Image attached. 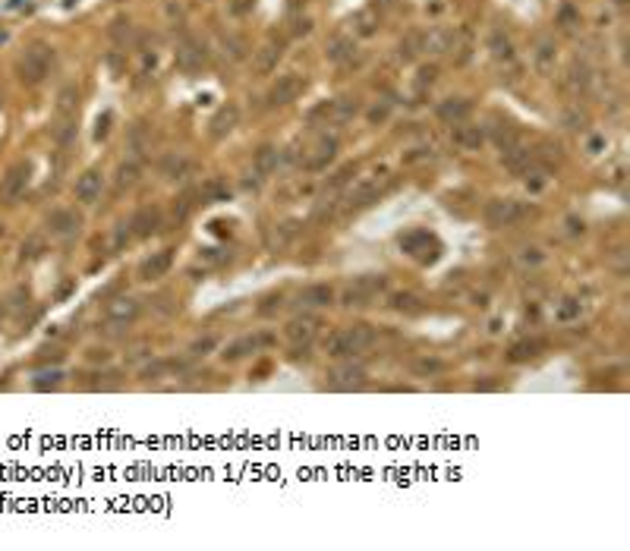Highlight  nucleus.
I'll use <instances>...</instances> for the list:
<instances>
[{"instance_id":"nucleus-48","label":"nucleus","mask_w":630,"mask_h":551,"mask_svg":"<svg viewBox=\"0 0 630 551\" xmlns=\"http://www.w3.org/2000/svg\"><path fill=\"white\" fill-rule=\"evenodd\" d=\"M0 104H3V98H0Z\"/></svg>"},{"instance_id":"nucleus-27","label":"nucleus","mask_w":630,"mask_h":551,"mask_svg":"<svg viewBox=\"0 0 630 551\" xmlns=\"http://www.w3.org/2000/svg\"><path fill=\"white\" fill-rule=\"evenodd\" d=\"M139 173H142V167H139V161H126V164L117 167V186L120 189H130V186L139 183Z\"/></svg>"},{"instance_id":"nucleus-23","label":"nucleus","mask_w":630,"mask_h":551,"mask_svg":"<svg viewBox=\"0 0 630 551\" xmlns=\"http://www.w3.org/2000/svg\"><path fill=\"white\" fill-rule=\"evenodd\" d=\"M542 350H545L542 341H517L511 350H507V359L511 362H530V359H536Z\"/></svg>"},{"instance_id":"nucleus-14","label":"nucleus","mask_w":630,"mask_h":551,"mask_svg":"<svg viewBox=\"0 0 630 551\" xmlns=\"http://www.w3.org/2000/svg\"><path fill=\"white\" fill-rule=\"evenodd\" d=\"M236 120H240V107H236V104H224L221 111H217L215 117H211L208 132H211V136H215V139L227 136V132L236 126Z\"/></svg>"},{"instance_id":"nucleus-32","label":"nucleus","mask_w":630,"mask_h":551,"mask_svg":"<svg viewBox=\"0 0 630 551\" xmlns=\"http://www.w3.org/2000/svg\"><path fill=\"white\" fill-rule=\"evenodd\" d=\"M391 306L397 309V312H407V315H410V312H420V309H422V306H420V296H413V293H397V296H394Z\"/></svg>"},{"instance_id":"nucleus-43","label":"nucleus","mask_w":630,"mask_h":551,"mask_svg":"<svg viewBox=\"0 0 630 551\" xmlns=\"http://www.w3.org/2000/svg\"><path fill=\"white\" fill-rule=\"evenodd\" d=\"M107 123H111V114H105V117L98 120V130H95V139H105V136H107Z\"/></svg>"},{"instance_id":"nucleus-8","label":"nucleus","mask_w":630,"mask_h":551,"mask_svg":"<svg viewBox=\"0 0 630 551\" xmlns=\"http://www.w3.org/2000/svg\"><path fill=\"white\" fill-rule=\"evenodd\" d=\"M302 86H306V82H302V79L296 76V72H287V76H281V79L275 82V86H271L268 104H271V107L290 104V101H296V95L302 92Z\"/></svg>"},{"instance_id":"nucleus-36","label":"nucleus","mask_w":630,"mask_h":551,"mask_svg":"<svg viewBox=\"0 0 630 551\" xmlns=\"http://www.w3.org/2000/svg\"><path fill=\"white\" fill-rule=\"evenodd\" d=\"M224 47L230 51V57L233 60H240L243 57V41H236V38H224Z\"/></svg>"},{"instance_id":"nucleus-19","label":"nucleus","mask_w":630,"mask_h":551,"mask_svg":"<svg viewBox=\"0 0 630 551\" xmlns=\"http://www.w3.org/2000/svg\"><path fill=\"white\" fill-rule=\"evenodd\" d=\"M470 101H463V98H447V101H441L438 104V117L445 120V123H463L466 117H470Z\"/></svg>"},{"instance_id":"nucleus-21","label":"nucleus","mask_w":630,"mask_h":551,"mask_svg":"<svg viewBox=\"0 0 630 551\" xmlns=\"http://www.w3.org/2000/svg\"><path fill=\"white\" fill-rule=\"evenodd\" d=\"M76 104H79L76 86L60 88V95H57V117H60V123H72V117H76Z\"/></svg>"},{"instance_id":"nucleus-10","label":"nucleus","mask_w":630,"mask_h":551,"mask_svg":"<svg viewBox=\"0 0 630 551\" xmlns=\"http://www.w3.org/2000/svg\"><path fill=\"white\" fill-rule=\"evenodd\" d=\"M171 265H174V252L161 249L139 265V277H142V281H158V277H164L167 271H171Z\"/></svg>"},{"instance_id":"nucleus-39","label":"nucleus","mask_w":630,"mask_h":551,"mask_svg":"<svg viewBox=\"0 0 630 551\" xmlns=\"http://www.w3.org/2000/svg\"><path fill=\"white\" fill-rule=\"evenodd\" d=\"M356 26H360V35H372L375 32V20H372V16H360V20H356Z\"/></svg>"},{"instance_id":"nucleus-33","label":"nucleus","mask_w":630,"mask_h":551,"mask_svg":"<svg viewBox=\"0 0 630 551\" xmlns=\"http://www.w3.org/2000/svg\"><path fill=\"white\" fill-rule=\"evenodd\" d=\"M350 51H353V41H350V38H335L325 54H328V60H344V57H350Z\"/></svg>"},{"instance_id":"nucleus-6","label":"nucleus","mask_w":630,"mask_h":551,"mask_svg":"<svg viewBox=\"0 0 630 551\" xmlns=\"http://www.w3.org/2000/svg\"><path fill=\"white\" fill-rule=\"evenodd\" d=\"M385 290V277H360V281H353L347 290H344V306H366V302H372L375 296Z\"/></svg>"},{"instance_id":"nucleus-3","label":"nucleus","mask_w":630,"mask_h":551,"mask_svg":"<svg viewBox=\"0 0 630 551\" xmlns=\"http://www.w3.org/2000/svg\"><path fill=\"white\" fill-rule=\"evenodd\" d=\"M401 249L407 256H413L416 262H435L441 252L438 236L429 233V230H410V233H401Z\"/></svg>"},{"instance_id":"nucleus-17","label":"nucleus","mask_w":630,"mask_h":551,"mask_svg":"<svg viewBox=\"0 0 630 551\" xmlns=\"http://www.w3.org/2000/svg\"><path fill=\"white\" fill-rule=\"evenodd\" d=\"M130 227L136 236H151L158 227H161V211L158 208H139L136 217L130 221Z\"/></svg>"},{"instance_id":"nucleus-41","label":"nucleus","mask_w":630,"mask_h":551,"mask_svg":"<svg viewBox=\"0 0 630 551\" xmlns=\"http://www.w3.org/2000/svg\"><path fill=\"white\" fill-rule=\"evenodd\" d=\"M441 362L438 359H420L416 362V372H438Z\"/></svg>"},{"instance_id":"nucleus-45","label":"nucleus","mask_w":630,"mask_h":551,"mask_svg":"<svg viewBox=\"0 0 630 551\" xmlns=\"http://www.w3.org/2000/svg\"><path fill=\"white\" fill-rule=\"evenodd\" d=\"M309 29H312V22H309V20H296L293 22V35H306Z\"/></svg>"},{"instance_id":"nucleus-25","label":"nucleus","mask_w":630,"mask_h":551,"mask_svg":"<svg viewBox=\"0 0 630 551\" xmlns=\"http://www.w3.org/2000/svg\"><path fill=\"white\" fill-rule=\"evenodd\" d=\"M555 57H558V54H555V41H548V38H542L536 45V70L542 72H551L555 70Z\"/></svg>"},{"instance_id":"nucleus-1","label":"nucleus","mask_w":630,"mask_h":551,"mask_svg":"<svg viewBox=\"0 0 630 551\" xmlns=\"http://www.w3.org/2000/svg\"><path fill=\"white\" fill-rule=\"evenodd\" d=\"M372 343H375V328H372V325H366V322H356V325L341 328L337 334H331V341L325 343V350H328V356L344 359V356L366 353Z\"/></svg>"},{"instance_id":"nucleus-47","label":"nucleus","mask_w":630,"mask_h":551,"mask_svg":"<svg viewBox=\"0 0 630 551\" xmlns=\"http://www.w3.org/2000/svg\"><path fill=\"white\" fill-rule=\"evenodd\" d=\"M617 3H624V0H617Z\"/></svg>"},{"instance_id":"nucleus-44","label":"nucleus","mask_w":630,"mask_h":551,"mask_svg":"<svg viewBox=\"0 0 630 551\" xmlns=\"http://www.w3.org/2000/svg\"><path fill=\"white\" fill-rule=\"evenodd\" d=\"M249 7H252V0H233V3H230V10H233L236 16H240V13H246V10H249Z\"/></svg>"},{"instance_id":"nucleus-42","label":"nucleus","mask_w":630,"mask_h":551,"mask_svg":"<svg viewBox=\"0 0 630 551\" xmlns=\"http://www.w3.org/2000/svg\"><path fill=\"white\" fill-rule=\"evenodd\" d=\"M387 117V107L381 104V107H372V111H369V120H372V123H381V120Z\"/></svg>"},{"instance_id":"nucleus-18","label":"nucleus","mask_w":630,"mask_h":551,"mask_svg":"<svg viewBox=\"0 0 630 551\" xmlns=\"http://www.w3.org/2000/svg\"><path fill=\"white\" fill-rule=\"evenodd\" d=\"M281 54H284L281 41H268V45H262L256 51V72L268 76L271 70H277V60H281Z\"/></svg>"},{"instance_id":"nucleus-28","label":"nucleus","mask_w":630,"mask_h":551,"mask_svg":"<svg viewBox=\"0 0 630 551\" xmlns=\"http://www.w3.org/2000/svg\"><path fill=\"white\" fill-rule=\"evenodd\" d=\"M259 347V341L256 337H243V341H236V343H230L227 350H224V359H240L243 353H249V350H256Z\"/></svg>"},{"instance_id":"nucleus-34","label":"nucleus","mask_w":630,"mask_h":551,"mask_svg":"<svg viewBox=\"0 0 630 551\" xmlns=\"http://www.w3.org/2000/svg\"><path fill=\"white\" fill-rule=\"evenodd\" d=\"M420 41H422V35H410L407 41H401V57L404 60H410L416 54V47H420Z\"/></svg>"},{"instance_id":"nucleus-29","label":"nucleus","mask_w":630,"mask_h":551,"mask_svg":"<svg viewBox=\"0 0 630 551\" xmlns=\"http://www.w3.org/2000/svg\"><path fill=\"white\" fill-rule=\"evenodd\" d=\"M356 111H360V104H356L353 98H341V101H335V104H331V114H335V120H337V123L350 120Z\"/></svg>"},{"instance_id":"nucleus-15","label":"nucleus","mask_w":630,"mask_h":551,"mask_svg":"<svg viewBox=\"0 0 630 551\" xmlns=\"http://www.w3.org/2000/svg\"><path fill=\"white\" fill-rule=\"evenodd\" d=\"M378 196H381V180L369 177V180H362V183L353 186V192H350V205H353V208H366V205L375 202Z\"/></svg>"},{"instance_id":"nucleus-24","label":"nucleus","mask_w":630,"mask_h":551,"mask_svg":"<svg viewBox=\"0 0 630 551\" xmlns=\"http://www.w3.org/2000/svg\"><path fill=\"white\" fill-rule=\"evenodd\" d=\"M190 157H183V155H167L164 161H161V177L164 180H180V177H186L190 173Z\"/></svg>"},{"instance_id":"nucleus-7","label":"nucleus","mask_w":630,"mask_h":551,"mask_svg":"<svg viewBox=\"0 0 630 551\" xmlns=\"http://www.w3.org/2000/svg\"><path fill=\"white\" fill-rule=\"evenodd\" d=\"M318 328H322V322H318V315H296V318H290L287 328H284V334H287L290 343H296V347H306V343L315 341V334H318Z\"/></svg>"},{"instance_id":"nucleus-38","label":"nucleus","mask_w":630,"mask_h":551,"mask_svg":"<svg viewBox=\"0 0 630 551\" xmlns=\"http://www.w3.org/2000/svg\"><path fill=\"white\" fill-rule=\"evenodd\" d=\"M432 82H435V66H422L420 70V88L432 86Z\"/></svg>"},{"instance_id":"nucleus-2","label":"nucleus","mask_w":630,"mask_h":551,"mask_svg":"<svg viewBox=\"0 0 630 551\" xmlns=\"http://www.w3.org/2000/svg\"><path fill=\"white\" fill-rule=\"evenodd\" d=\"M51 63H54V47H47L38 41V45H32L20 60H16V76H20V82H26V86H38L41 79L47 76Z\"/></svg>"},{"instance_id":"nucleus-5","label":"nucleus","mask_w":630,"mask_h":551,"mask_svg":"<svg viewBox=\"0 0 630 551\" xmlns=\"http://www.w3.org/2000/svg\"><path fill=\"white\" fill-rule=\"evenodd\" d=\"M486 224L489 227H511L514 221H520L523 217V205L514 202V199H492V202L486 205Z\"/></svg>"},{"instance_id":"nucleus-26","label":"nucleus","mask_w":630,"mask_h":551,"mask_svg":"<svg viewBox=\"0 0 630 551\" xmlns=\"http://www.w3.org/2000/svg\"><path fill=\"white\" fill-rule=\"evenodd\" d=\"M275 167H277V148L275 145H262L259 155H256V171L262 173V177H268Z\"/></svg>"},{"instance_id":"nucleus-22","label":"nucleus","mask_w":630,"mask_h":551,"mask_svg":"<svg viewBox=\"0 0 630 551\" xmlns=\"http://www.w3.org/2000/svg\"><path fill=\"white\" fill-rule=\"evenodd\" d=\"M177 60L183 70H196V66H202L205 60H208V54H205V45H199V41H186L183 47L177 51Z\"/></svg>"},{"instance_id":"nucleus-46","label":"nucleus","mask_w":630,"mask_h":551,"mask_svg":"<svg viewBox=\"0 0 630 551\" xmlns=\"http://www.w3.org/2000/svg\"><path fill=\"white\" fill-rule=\"evenodd\" d=\"M89 359H92V362H107V359H111V353H107V350H92Z\"/></svg>"},{"instance_id":"nucleus-40","label":"nucleus","mask_w":630,"mask_h":551,"mask_svg":"<svg viewBox=\"0 0 630 551\" xmlns=\"http://www.w3.org/2000/svg\"><path fill=\"white\" fill-rule=\"evenodd\" d=\"M211 347H215V337H205V341H196V343H192V353L202 356V353H208Z\"/></svg>"},{"instance_id":"nucleus-11","label":"nucleus","mask_w":630,"mask_h":551,"mask_svg":"<svg viewBox=\"0 0 630 551\" xmlns=\"http://www.w3.org/2000/svg\"><path fill=\"white\" fill-rule=\"evenodd\" d=\"M101 186H105V177H101V171L89 167V171L76 180V199H79V202H86V205H92L95 199L101 196Z\"/></svg>"},{"instance_id":"nucleus-31","label":"nucleus","mask_w":630,"mask_h":551,"mask_svg":"<svg viewBox=\"0 0 630 551\" xmlns=\"http://www.w3.org/2000/svg\"><path fill=\"white\" fill-rule=\"evenodd\" d=\"M492 57H495V60H511V57H514L511 41H507L501 32H495V35H492Z\"/></svg>"},{"instance_id":"nucleus-13","label":"nucleus","mask_w":630,"mask_h":551,"mask_svg":"<svg viewBox=\"0 0 630 551\" xmlns=\"http://www.w3.org/2000/svg\"><path fill=\"white\" fill-rule=\"evenodd\" d=\"M79 215L76 211H54L51 217H47V230H51L54 236H60V240H66V236H72L79 230Z\"/></svg>"},{"instance_id":"nucleus-16","label":"nucleus","mask_w":630,"mask_h":551,"mask_svg":"<svg viewBox=\"0 0 630 551\" xmlns=\"http://www.w3.org/2000/svg\"><path fill=\"white\" fill-rule=\"evenodd\" d=\"M454 142L466 151H476L482 142H486V130H482V126H470L463 120V123H457V130H454Z\"/></svg>"},{"instance_id":"nucleus-12","label":"nucleus","mask_w":630,"mask_h":551,"mask_svg":"<svg viewBox=\"0 0 630 551\" xmlns=\"http://www.w3.org/2000/svg\"><path fill=\"white\" fill-rule=\"evenodd\" d=\"M331 300H335V290H331L328 284H312V287L296 293V302H300L302 309H322V306H328Z\"/></svg>"},{"instance_id":"nucleus-35","label":"nucleus","mask_w":630,"mask_h":551,"mask_svg":"<svg viewBox=\"0 0 630 551\" xmlns=\"http://www.w3.org/2000/svg\"><path fill=\"white\" fill-rule=\"evenodd\" d=\"M41 256V240H29L22 243V258H38Z\"/></svg>"},{"instance_id":"nucleus-20","label":"nucleus","mask_w":630,"mask_h":551,"mask_svg":"<svg viewBox=\"0 0 630 551\" xmlns=\"http://www.w3.org/2000/svg\"><path fill=\"white\" fill-rule=\"evenodd\" d=\"M337 155V139H318V145H315V151L309 155L306 167L309 171H322V167H328V161Z\"/></svg>"},{"instance_id":"nucleus-30","label":"nucleus","mask_w":630,"mask_h":551,"mask_svg":"<svg viewBox=\"0 0 630 551\" xmlns=\"http://www.w3.org/2000/svg\"><path fill=\"white\" fill-rule=\"evenodd\" d=\"M555 318H558V322H574V318H580V302L577 300H561L558 309H555Z\"/></svg>"},{"instance_id":"nucleus-9","label":"nucleus","mask_w":630,"mask_h":551,"mask_svg":"<svg viewBox=\"0 0 630 551\" xmlns=\"http://www.w3.org/2000/svg\"><path fill=\"white\" fill-rule=\"evenodd\" d=\"M139 312H142V306H139V300H132V296H117V300H111L105 309L107 322H117V325L136 322Z\"/></svg>"},{"instance_id":"nucleus-37","label":"nucleus","mask_w":630,"mask_h":551,"mask_svg":"<svg viewBox=\"0 0 630 551\" xmlns=\"http://www.w3.org/2000/svg\"><path fill=\"white\" fill-rule=\"evenodd\" d=\"M571 76H574L571 82H574V86H580V88H586V82H590V76H586V66H574Z\"/></svg>"},{"instance_id":"nucleus-4","label":"nucleus","mask_w":630,"mask_h":551,"mask_svg":"<svg viewBox=\"0 0 630 551\" xmlns=\"http://www.w3.org/2000/svg\"><path fill=\"white\" fill-rule=\"evenodd\" d=\"M29 180H32V167L26 161H16L13 167H7V173L0 177V205H16L26 192Z\"/></svg>"}]
</instances>
